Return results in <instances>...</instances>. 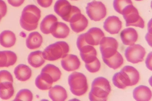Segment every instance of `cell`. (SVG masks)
Returning <instances> with one entry per match:
<instances>
[{
	"label": "cell",
	"instance_id": "cell-20",
	"mask_svg": "<svg viewBox=\"0 0 152 101\" xmlns=\"http://www.w3.org/2000/svg\"><path fill=\"white\" fill-rule=\"evenodd\" d=\"M49 97L53 101H64L67 98L66 91L61 86H56L51 87L49 92Z\"/></svg>",
	"mask_w": 152,
	"mask_h": 101
},
{
	"label": "cell",
	"instance_id": "cell-5",
	"mask_svg": "<svg viewBox=\"0 0 152 101\" xmlns=\"http://www.w3.org/2000/svg\"><path fill=\"white\" fill-rule=\"evenodd\" d=\"M68 83L71 92L75 96H83L87 92L88 86L86 77L82 73L74 72L70 74Z\"/></svg>",
	"mask_w": 152,
	"mask_h": 101
},
{
	"label": "cell",
	"instance_id": "cell-28",
	"mask_svg": "<svg viewBox=\"0 0 152 101\" xmlns=\"http://www.w3.org/2000/svg\"><path fill=\"white\" fill-rule=\"evenodd\" d=\"M88 24V21L85 16L82 14L80 18L75 22L70 23L71 28L75 33H79L84 31L86 28Z\"/></svg>",
	"mask_w": 152,
	"mask_h": 101
},
{
	"label": "cell",
	"instance_id": "cell-39",
	"mask_svg": "<svg viewBox=\"0 0 152 101\" xmlns=\"http://www.w3.org/2000/svg\"><path fill=\"white\" fill-rule=\"evenodd\" d=\"M74 1H77V0H74Z\"/></svg>",
	"mask_w": 152,
	"mask_h": 101
},
{
	"label": "cell",
	"instance_id": "cell-38",
	"mask_svg": "<svg viewBox=\"0 0 152 101\" xmlns=\"http://www.w3.org/2000/svg\"><path fill=\"white\" fill-rule=\"evenodd\" d=\"M1 18H0V21H1Z\"/></svg>",
	"mask_w": 152,
	"mask_h": 101
},
{
	"label": "cell",
	"instance_id": "cell-7",
	"mask_svg": "<svg viewBox=\"0 0 152 101\" xmlns=\"http://www.w3.org/2000/svg\"><path fill=\"white\" fill-rule=\"evenodd\" d=\"M126 21L127 27L133 26L143 28H145V22L139 15L138 10L133 5H130L126 7L122 13Z\"/></svg>",
	"mask_w": 152,
	"mask_h": 101
},
{
	"label": "cell",
	"instance_id": "cell-13",
	"mask_svg": "<svg viewBox=\"0 0 152 101\" xmlns=\"http://www.w3.org/2000/svg\"><path fill=\"white\" fill-rule=\"evenodd\" d=\"M122 22L116 16L107 17L104 24V29L111 34H118L122 28Z\"/></svg>",
	"mask_w": 152,
	"mask_h": 101
},
{
	"label": "cell",
	"instance_id": "cell-9",
	"mask_svg": "<svg viewBox=\"0 0 152 101\" xmlns=\"http://www.w3.org/2000/svg\"><path fill=\"white\" fill-rule=\"evenodd\" d=\"M86 10L90 19L94 21L101 20L107 15L106 7L99 1H94L87 4Z\"/></svg>",
	"mask_w": 152,
	"mask_h": 101
},
{
	"label": "cell",
	"instance_id": "cell-8",
	"mask_svg": "<svg viewBox=\"0 0 152 101\" xmlns=\"http://www.w3.org/2000/svg\"><path fill=\"white\" fill-rule=\"evenodd\" d=\"M54 9L56 13L67 23L72 16L79 9L78 7L71 5L67 0H57Z\"/></svg>",
	"mask_w": 152,
	"mask_h": 101
},
{
	"label": "cell",
	"instance_id": "cell-26",
	"mask_svg": "<svg viewBox=\"0 0 152 101\" xmlns=\"http://www.w3.org/2000/svg\"><path fill=\"white\" fill-rule=\"evenodd\" d=\"M14 93L13 82L4 81L0 83V98L5 100L9 99Z\"/></svg>",
	"mask_w": 152,
	"mask_h": 101
},
{
	"label": "cell",
	"instance_id": "cell-31",
	"mask_svg": "<svg viewBox=\"0 0 152 101\" xmlns=\"http://www.w3.org/2000/svg\"><path fill=\"white\" fill-rule=\"evenodd\" d=\"M33 99V94L31 91L28 89H23L18 92L14 101H31Z\"/></svg>",
	"mask_w": 152,
	"mask_h": 101
},
{
	"label": "cell",
	"instance_id": "cell-1",
	"mask_svg": "<svg viewBox=\"0 0 152 101\" xmlns=\"http://www.w3.org/2000/svg\"><path fill=\"white\" fill-rule=\"evenodd\" d=\"M140 78V73L134 67L126 66L120 72L114 74L113 77V82L118 88L125 89L129 86L137 84Z\"/></svg>",
	"mask_w": 152,
	"mask_h": 101
},
{
	"label": "cell",
	"instance_id": "cell-30",
	"mask_svg": "<svg viewBox=\"0 0 152 101\" xmlns=\"http://www.w3.org/2000/svg\"><path fill=\"white\" fill-rule=\"evenodd\" d=\"M130 5H132V2L131 0H114L113 2V6L115 10L121 14L126 7Z\"/></svg>",
	"mask_w": 152,
	"mask_h": 101
},
{
	"label": "cell",
	"instance_id": "cell-29",
	"mask_svg": "<svg viewBox=\"0 0 152 101\" xmlns=\"http://www.w3.org/2000/svg\"><path fill=\"white\" fill-rule=\"evenodd\" d=\"M41 71L46 72L50 75L53 79L54 82H56L61 78V72L60 69L55 65L51 64H48L46 65L42 69Z\"/></svg>",
	"mask_w": 152,
	"mask_h": 101
},
{
	"label": "cell",
	"instance_id": "cell-25",
	"mask_svg": "<svg viewBox=\"0 0 152 101\" xmlns=\"http://www.w3.org/2000/svg\"><path fill=\"white\" fill-rule=\"evenodd\" d=\"M28 63L34 68H39L45 63L43 52L40 51L33 52L29 54L28 58Z\"/></svg>",
	"mask_w": 152,
	"mask_h": 101
},
{
	"label": "cell",
	"instance_id": "cell-37",
	"mask_svg": "<svg viewBox=\"0 0 152 101\" xmlns=\"http://www.w3.org/2000/svg\"><path fill=\"white\" fill-rule=\"evenodd\" d=\"M135 1H142V0H135Z\"/></svg>",
	"mask_w": 152,
	"mask_h": 101
},
{
	"label": "cell",
	"instance_id": "cell-24",
	"mask_svg": "<svg viewBox=\"0 0 152 101\" xmlns=\"http://www.w3.org/2000/svg\"><path fill=\"white\" fill-rule=\"evenodd\" d=\"M57 22V18L56 16L53 14L46 16L40 24V30L42 33L45 34L50 33L53 26Z\"/></svg>",
	"mask_w": 152,
	"mask_h": 101
},
{
	"label": "cell",
	"instance_id": "cell-17",
	"mask_svg": "<svg viewBox=\"0 0 152 101\" xmlns=\"http://www.w3.org/2000/svg\"><path fill=\"white\" fill-rule=\"evenodd\" d=\"M17 59V56L13 52L0 51V67H8L14 65Z\"/></svg>",
	"mask_w": 152,
	"mask_h": 101
},
{
	"label": "cell",
	"instance_id": "cell-34",
	"mask_svg": "<svg viewBox=\"0 0 152 101\" xmlns=\"http://www.w3.org/2000/svg\"><path fill=\"white\" fill-rule=\"evenodd\" d=\"M7 5L3 0H0V15L1 17H4L7 13Z\"/></svg>",
	"mask_w": 152,
	"mask_h": 101
},
{
	"label": "cell",
	"instance_id": "cell-21",
	"mask_svg": "<svg viewBox=\"0 0 152 101\" xmlns=\"http://www.w3.org/2000/svg\"><path fill=\"white\" fill-rule=\"evenodd\" d=\"M14 73L16 78L21 81H28L31 76V69L24 64L18 65L14 69Z\"/></svg>",
	"mask_w": 152,
	"mask_h": 101
},
{
	"label": "cell",
	"instance_id": "cell-36",
	"mask_svg": "<svg viewBox=\"0 0 152 101\" xmlns=\"http://www.w3.org/2000/svg\"><path fill=\"white\" fill-rule=\"evenodd\" d=\"M8 3L13 7H19L23 3L25 0H7Z\"/></svg>",
	"mask_w": 152,
	"mask_h": 101
},
{
	"label": "cell",
	"instance_id": "cell-3",
	"mask_svg": "<svg viewBox=\"0 0 152 101\" xmlns=\"http://www.w3.org/2000/svg\"><path fill=\"white\" fill-rule=\"evenodd\" d=\"M111 92V86L108 80L103 77H97L92 83L89 99L91 101H107Z\"/></svg>",
	"mask_w": 152,
	"mask_h": 101
},
{
	"label": "cell",
	"instance_id": "cell-12",
	"mask_svg": "<svg viewBox=\"0 0 152 101\" xmlns=\"http://www.w3.org/2000/svg\"><path fill=\"white\" fill-rule=\"evenodd\" d=\"M86 43L91 46H97L104 36V32L99 28H93L89 29L86 33H84Z\"/></svg>",
	"mask_w": 152,
	"mask_h": 101
},
{
	"label": "cell",
	"instance_id": "cell-18",
	"mask_svg": "<svg viewBox=\"0 0 152 101\" xmlns=\"http://www.w3.org/2000/svg\"><path fill=\"white\" fill-rule=\"evenodd\" d=\"M133 96L137 101H148L152 98V92L146 86H138L134 89Z\"/></svg>",
	"mask_w": 152,
	"mask_h": 101
},
{
	"label": "cell",
	"instance_id": "cell-14",
	"mask_svg": "<svg viewBox=\"0 0 152 101\" xmlns=\"http://www.w3.org/2000/svg\"><path fill=\"white\" fill-rule=\"evenodd\" d=\"M61 66L67 71H73L79 68L81 63L76 55H66L61 61Z\"/></svg>",
	"mask_w": 152,
	"mask_h": 101
},
{
	"label": "cell",
	"instance_id": "cell-16",
	"mask_svg": "<svg viewBox=\"0 0 152 101\" xmlns=\"http://www.w3.org/2000/svg\"><path fill=\"white\" fill-rule=\"evenodd\" d=\"M121 40L125 45L132 46L138 39V34L133 28H127L122 31L120 34Z\"/></svg>",
	"mask_w": 152,
	"mask_h": 101
},
{
	"label": "cell",
	"instance_id": "cell-6",
	"mask_svg": "<svg viewBox=\"0 0 152 101\" xmlns=\"http://www.w3.org/2000/svg\"><path fill=\"white\" fill-rule=\"evenodd\" d=\"M77 46L79 50L80 56L85 64L94 62L97 58L96 51L94 47L86 43L84 34L80 35L78 37Z\"/></svg>",
	"mask_w": 152,
	"mask_h": 101
},
{
	"label": "cell",
	"instance_id": "cell-35",
	"mask_svg": "<svg viewBox=\"0 0 152 101\" xmlns=\"http://www.w3.org/2000/svg\"><path fill=\"white\" fill-rule=\"evenodd\" d=\"M39 5L43 8H48L52 5L53 0H37Z\"/></svg>",
	"mask_w": 152,
	"mask_h": 101
},
{
	"label": "cell",
	"instance_id": "cell-2",
	"mask_svg": "<svg viewBox=\"0 0 152 101\" xmlns=\"http://www.w3.org/2000/svg\"><path fill=\"white\" fill-rule=\"evenodd\" d=\"M41 18V10L36 6L28 5L23 10L20 23L21 28L27 31H31L38 28Z\"/></svg>",
	"mask_w": 152,
	"mask_h": 101
},
{
	"label": "cell",
	"instance_id": "cell-19",
	"mask_svg": "<svg viewBox=\"0 0 152 101\" xmlns=\"http://www.w3.org/2000/svg\"><path fill=\"white\" fill-rule=\"evenodd\" d=\"M69 28L64 23L57 22L54 25L51 33L54 38L57 39H65L69 33Z\"/></svg>",
	"mask_w": 152,
	"mask_h": 101
},
{
	"label": "cell",
	"instance_id": "cell-27",
	"mask_svg": "<svg viewBox=\"0 0 152 101\" xmlns=\"http://www.w3.org/2000/svg\"><path fill=\"white\" fill-rule=\"evenodd\" d=\"M102 59L107 66L115 70L121 67L124 62L123 57L118 52L110 58H102Z\"/></svg>",
	"mask_w": 152,
	"mask_h": 101
},
{
	"label": "cell",
	"instance_id": "cell-22",
	"mask_svg": "<svg viewBox=\"0 0 152 101\" xmlns=\"http://www.w3.org/2000/svg\"><path fill=\"white\" fill-rule=\"evenodd\" d=\"M16 38L14 33L10 31H5L0 34V44L5 48H11L16 43Z\"/></svg>",
	"mask_w": 152,
	"mask_h": 101
},
{
	"label": "cell",
	"instance_id": "cell-32",
	"mask_svg": "<svg viewBox=\"0 0 152 101\" xmlns=\"http://www.w3.org/2000/svg\"><path fill=\"white\" fill-rule=\"evenodd\" d=\"M101 64L99 60L97 58L94 62L90 63L85 64V67L89 72L95 73L98 72L100 68Z\"/></svg>",
	"mask_w": 152,
	"mask_h": 101
},
{
	"label": "cell",
	"instance_id": "cell-23",
	"mask_svg": "<svg viewBox=\"0 0 152 101\" xmlns=\"http://www.w3.org/2000/svg\"><path fill=\"white\" fill-rule=\"evenodd\" d=\"M42 43L43 38L38 32L31 33L26 39V47L31 50L40 48Z\"/></svg>",
	"mask_w": 152,
	"mask_h": 101
},
{
	"label": "cell",
	"instance_id": "cell-10",
	"mask_svg": "<svg viewBox=\"0 0 152 101\" xmlns=\"http://www.w3.org/2000/svg\"><path fill=\"white\" fill-rule=\"evenodd\" d=\"M145 53L146 52L143 47L138 44H134L126 48L125 56L128 62L137 64L143 61Z\"/></svg>",
	"mask_w": 152,
	"mask_h": 101
},
{
	"label": "cell",
	"instance_id": "cell-15",
	"mask_svg": "<svg viewBox=\"0 0 152 101\" xmlns=\"http://www.w3.org/2000/svg\"><path fill=\"white\" fill-rule=\"evenodd\" d=\"M53 82L52 77L48 73L41 71L36 79L35 84L39 89L44 91L50 89Z\"/></svg>",
	"mask_w": 152,
	"mask_h": 101
},
{
	"label": "cell",
	"instance_id": "cell-11",
	"mask_svg": "<svg viewBox=\"0 0 152 101\" xmlns=\"http://www.w3.org/2000/svg\"><path fill=\"white\" fill-rule=\"evenodd\" d=\"M99 44L100 51L102 58H110L118 52V43L114 38L104 36Z\"/></svg>",
	"mask_w": 152,
	"mask_h": 101
},
{
	"label": "cell",
	"instance_id": "cell-33",
	"mask_svg": "<svg viewBox=\"0 0 152 101\" xmlns=\"http://www.w3.org/2000/svg\"><path fill=\"white\" fill-rule=\"evenodd\" d=\"M4 81L13 82L12 74L7 70L0 71V83Z\"/></svg>",
	"mask_w": 152,
	"mask_h": 101
},
{
	"label": "cell",
	"instance_id": "cell-4",
	"mask_svg": "<svg viewBox=\"0 0 152 101\" xmlns=\"http://www.w3.org/2000/svg\"><path fill=\"white\" fill-rule=\"evenodd\" d=\"M69 46L65 41H57L49 45L43 52L45 60L56 61L64 58L69 52Z\"/></svg>",
	"mask_w": 152,
	"mask_h": 101
}]
</instances>
